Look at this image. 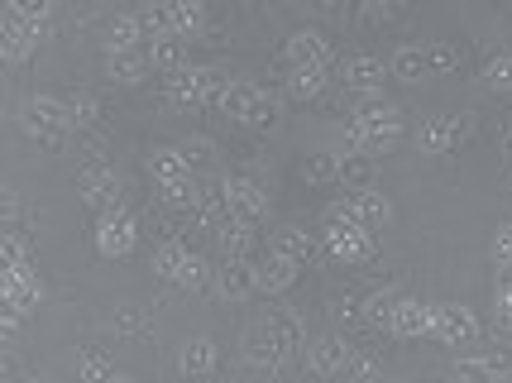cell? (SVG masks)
<instances>
[{"mask_svg":"<svg viewBox=\"0 0 512 383\" xmlns=\"http://www.w3.org/2000/svg\"><path fill=\"white\" fill-rule=\"evenodd\" d=\"M398 139H402V120H398V106H388V101H369L345 125V144L355 154H388Z\"/></svg>","mask_w":512,"mask_h":383,"instance_id":"cell-1","label":"cell"},{"mask_svg":"<svg viewBox=\"0 0 512 383\" xmlns=\"http://www.w3.org/2000/svg\"><path fill=\"white\" fill-rule=\"evenodd\" d=\"M24 115V130L34 139H44V144H58V139L72 135V125H77V115H72V106L67 101H58V96H29L20 106Z\"/></svg>","mask_w":512,"mask_h":383,"instance_id":"cell-2","label":"cell"},{"mask_svg":"<svg viewBox=\"0 0 512 383\" xmlns=\"http://www.w3.org/2000/svg\"><path fill=\"white\" fill-rule=\"evenodd\" d=\"M96 254H106V259H125L134 245H139V230H134V216H125V211H101L96 216Z\"/></svg>","mask_w":512,"mask_h":383,"instance_id":"cell-3","label":"cell"},{"mask_svg":"<svg viewBox=\"0 0 512 383\" xmlns=\"http://www.w3.org/2000/svg\"><path fill=\"white\" fill-rule=\"evenodd\" d=\"M431 336L441 340V345H469V340L479 336V321L460 302H441V307H431Z\"/></svg>","mask_w":512,"mask_h":383,"instance_id":"cell-4","label":"cell"},{"mask_svg":"<svg viewBox=\"0 0 512 383\" xmlns=\"http://www.w3.org/2000/svg\"><path fill=\"white\" fill-rule=\"evenodd\" d=\"M326 254L340 269H359L379 254V245H374V230H326Z\"/></svg>","mask_w":512,"mask_h":383,"instance_id":"cell-5","label":"cell"},{"mask_svg":"<svg viewBox=\"0 0 512 383\" xmlns=\"http://www.w3.org/2000/svg\"><path fill=\"white\" fill-rule=\"evenodd\" d=\"M225 197H230V216L245 221V226H259L268 216V192L254 178H230L225 182Z\"/></svg>","mask_w":512,"mask_h":383,"instance_id":"cell-6","label":"cell"},{"mask_svg":"<svg viewBox=\"0 0 512 383\" xmlns=\"http://www.w3.org/2000/svg\"><path fill=\"white\" fill-rule=\"evenodd\" d=\"M0 297H5V312H15V316H29L34 307H39V278L34 273H15V269H5V278H0Z\"/></svg>","mask_w":512,"mask_h":383,"instance_id":"cell-7","label":"cell"},{"mask_svg":"<svg viewBox=\"0 0 512 383\" xmlns=\"http://www.w3.org/2000/svg\"><path fill=\"white\" fill-rule=\"evenodd\" d=\"M216 288H221V297H230V302L259 293V264H249V259H225L221 269H216Z\"/></svg>","mask_w":512,"mask_h":383,"instance_id":"cell-8","label":"cell"},{"mask_svg":"<svg viewBox=\"0 0 512 383\" xmlns=\"http://www.w3.org/2000/svg\"><path fill=\"white\" fill-rule=\"evenodd\" d=\"M460 135H465V130H460L455 115H431L422 130H417V149H422V154H450V149L460 144Z\"/></svg>","mask_w":512,"mask_h":383,"instance_id":"cell-9","label":"cell"},{"mask_svg":"<svg viewBox=\"0 0 512 383\" xmlns=\"http://www.w3.org/2000/svg\"><path fill=\"white\" fill-rule=\"evenodd\" d=\"M259 331H264L283 355H292L297 345H307V326H302V316H292V312H268L264 321H259Z\"/></svg>","mask_w":512,"mask_h":383,"instance_id":"cell-10","label":"cell"},{"mask_svg":"<svg viewBox=\"0 0 512 383\" xmlns=\"http://www.w3.org/2000/svg\"><path fill=\"white\" fill-rule=\"evenodd\" d=\"M149 173H154L158 187H182V182H192V158L182 149H154L149 154Z\"/></svg>","mask_w":512,"mask_h":383,"instance_id":"cell-11","label":"cell"},{"mask_svg":"<svg viewBox=\"0 0 512 383\" xmlns=\"http://www.w3.org/2000/svg\"><path fill=\"white\" fill-rule=\"evenodd\" d=\"M288 63L292 68H326L331 63V44L316 29H302V34L288 39Z\"/></svg>","mask_w":512,"mask_h":383,"instance_id":"cell-12","label":"cell"},{"mask_svg":"<svg viewBox=\"0 0 512 383\" xmlns=\"http://www.w3.org/2000/svg\"><path fill=\"white\" fill-rule=\"evenodd\" d=\"M82 197H87L91 206H101V211H111L115 197H120V178H115V168L91 163L87 173H82Z\"/></svg>","mask_w":512,"mask_h":383,"instance_id":"cell-13","label":"cell"},{"mask_svg":"<svg viewBox=\"0 0 512 383\" xmlns=\"http://www.w3.org/2000/svg\"><path fill=\"white\" fill-rule=\"evenodd\" d=\"M39 48V20H24V15H5V58L10 63H20V58H29Z\"/></svg>","mask_w":512,"mask_h":383,"instance_id":"cell-14","label":"cell"},{"mask_svg":"<svg viewBox=\"0 0 512 383\" xmlns=\"http://www.w3.org/2000/svg\"><path fill=\"white\" fill-rule=\"evenodd\" d=\"M388 331H393V336H402V340L431 336V307L412 302V297H402L398 312H393V326H388Z\"/></svg>","mask_w":512,"mask_h":383,"instance_id":"cell-15","label":"cell"},{"mask_svg":"<svg viewBox=\"0 0 512 383\" xmlns=\"http://www.w3.org/2000/svg\"><path fill=\"white\" fill-rule=\"evenodd\" d=\"M178 369H182V379H206L211 369H216V345L201 336V340H187L182 345V355H178Z\"/></svg>","mask_w":512,"mask_h":383,"instance_id":"cell-16","label":"cell"},{"mask_svg":"<svg viewBox=\"0 0 512 383\" xmlns=\"http://www.w3.org/2000/svg\"><path fill=\"white\" fill-rule=\"evenodd\" d=\"M383 77H388V68H383L379 58H369V53H359V58L345 63V82L355 91H364V96H374V91L383 87Z\"/></svg>","mask_w":512,"mask_h":383,"instance_id":"cell-17","label":"cell"},{"mask_svg":"<svg viewBox=\"0 0 512 383\" xmlns=\"http://www.w3.org/2000/svg\"><path fill=\"white\" fill-rule=\"evenodd\" d=\"M340 182L345 192H374V154H340Z\"/></svg>","mask_w":512,"mask_h":383,"instance_id":"cell-18","label":"cell"},{"mask_svg":"<svg viewBox=\"0 0 512 383\" xmlns=\"http://www.w3.org/2000/svg\"><path fill=\"white\" fill-rule=\"evenodd\" d=\"M297 273H302V264H292L283 254H268L264 264H259V288L264 293H288L292 283H297Z\"/></svg>","mask_w":512,"mask_h":383,"instance_id":"cell-19","label":"cell"},{"mask_svg":"<svg viewBox=\"0 0 512 383\" xmlns=\"http://www.w3.org/2000/svg\"><path fill=\"white\" fill-rule=\"evenodd\" d=\"M350 202H355V216L364 230H383L393 221V202H388L383 192H355Z\"/></svg>","mask_w":512,"mask_h":383,"instance_id":"cell-20","label":"cell"},{"mask_svg":"<svg viewBox=\"0 0 512 383\" xmlns=\"http://www.w3.org/2000/svg\"><path fill=\"white\" fill-rule=\"evenodd\" d=\"M388 72L402 77V82H422V77H431V53L426 48H398L388 58Z\"/></svg>","mask_w":512,"mask_h":383,"instance_id":"cell-21","label":"cell"},{"mask_svg":"<svg viewBox=\"0 0 512 383\" xmlns=\"http://www.w3.org/2000/svg\"><path fill=\"white\" fill-rule=\"evenodd\" d=\"M149 63H154L158 72H182V63H187V39H182V34H163V39H154Z\"/></svg>","mask_w":512,"mask_h":383,"instance_id":"cell-22","label":"cell"},{"mask_svg":"<svg viewBox=\"0 0 512 383\" xmlns=\"http://www.w3.org/2000/svg\"><path fill=\"white\" fill-rule=\"evenodd\" d=\"M345 355H350V350H345V340L340 336L312 340V369L316 374H326V379H331L335 369H345Z\"/></svg>","mask_w":512,"mask_h":383,"instance_id":"cell-23","label":"cell"},{"mask_svg":"<svg viewBox=\"0 0 512 383\" xmlns=\"http://www.w3.org/2000/svg\"><path fill=\"white\" fill-rule=\"evenodd\" d=\"M106 72H111L115 82H144V53L139 48H115V53H106Z\"/></svg>","mask_w":512,"mask_h":383,"instance_id":"cell-24","label":"cell"},{"mask_svg":"<svg viewBox=\"0 0 512 383\" xmlns=\"http://www.w3.org/2000/svg\"><path fill=\"white\" fill-rule=\"evenodd\" d=\"M168 15H173V34H182V39H197L201 29H206V10H201V0H173V5H168Z\"/></svg>","mask_w":512,"mask_h":383,"instance_id":"cell-25","label":"cell"},{"mask_svg":"<svg viewBox=\"0 0 512 383\" xmlns=\"http://www.w3.org/2000/svg\"><path fill=\"white\" fill-rule=\"evenodd\" d=\"M254 101H259V87H249V82H230L216 106H221V115H230V120H249Z\"/></svg>","mask_w":512,"mask_h":383,"instance_id":"cell-26","label":"cell"},{"mask_svg":"<svg viewBox=\"0 0 512 383\" xmlns=\"http://www.w3.org/2000/svg\"><path fill=\"white\" fill-rule=\"evenodd\" d=\"M221 249L225 259H249V249H254V230L245 221H235V216H225L221 221Z\"/></svg>","mask_w":512,"mask_h":383,"instance_id":"cell-27","label":"cell"},{"mask_svg":"<svg viewBox=\"0 0 512 383\" xmlns=\"http://www.w3.org/2000/svg\"><path fill=\"white\" fill-rule=\"evenodd\" d=\"M273 254H283V259H292V264H307V259L316 254V245H312L307 230H278V235H273Z\"/></svg>","mask_w":512,"mask_h":383,"instance_id":"cell-28","label":"cell"},{"mask_svg":"<svg viewBox=\"0 0 512 383\" xmlns=\"http://www.w3.org/2000/svg\"><path fill=\"white\" fill-rule=\"evenodd\" d=\"M168 101H178V106H192V101H206L201 96V68H182L168 77Z\"/></svg>","mask_w":512,"mask_h":383,"instance_id":"cell-29","label":"cell"},{"mask_svg":"<svg viewBox=\"0 0 512 383\" xmlns=\"http://www.w3.org/2000/svg\"><path fill=\"white\" fill-rule=\"evenodd\" d=\"M326 87V68H292L288 72V96L292 101H312Z\"/></svg>","mask_w":512,"mask_h":383,"instance_id":"cell-30","label":"cell"},{"mask_svg":"<svg viewBox=\"0 0 512 383\" xmlns=\"http://www.w3.org/2000/svg\"><path fill=\"white\" fill-rule=\"evenodd\" d=\"M134 39H144L139 15H120V20H111V29H106V53H115V48H134Z\"/></svg>","mask_w":512,"mask_h":383,"instance_id":"cell-31","label":"cell"},{"mask_svg":"<svg viewBox=\"0 0 512 383\" xmlns=\"http://www.w3.org/2000/svg\"><path fill=\"white\" fill-rule=\"evenodd\" d=\"M278 111H283L278 96H273V91H259V101H254V111H249V125L264 130V135H273V130H278Z\"/></svg>","mask_w":512,"mask_h":383,"instance_id":"cell-32","label":"cell"},{"mask_svg":"<svg viewBox=\"0 0 512 383\" xmlns=\"http://www.w3.org/2000/svg\"><path fill=\"white\" fill-rule=\"evenodd\" d=\"M398 302H402V297L388 293V288H383V293H369V297H364V316H369V321H379V326H393Z\"/></svg>","mask_w":512,"mask_h":383,"instance_id":"cell-33","label":"cell"},{"mask_svg":"<svg viewBox=\"0 0 512 383\" xmlns=\"http://www.w3.org/2000/svg\"><path fill=\"white\" fill-rule=\"evenodd\" d=\"M446 383H498V374H493L489 364H484V355L479 360H460L455 369L446 374Z\"/></svg>","mask_w":512,"mask_h":383,"instance_id":"cell-34","label":"cell"},{"mask_svg":"<svg viewBox=\"0 0 512 383\" xmlns=\"http://www.w3.org/2000/svg\"><path fill=\"white\" fill-rule=\"evenodd\" d=\"M307 182H340V154H312L302 163Z\"/></svg>","mask_w":512,"mask_h":383,"instance_id":"cell-35","label":"cell"},{"mask_svg":"<svg viewBox=\"0 0 512 383\" xmlns=\"http://www.w3.org/2000/svg\"><path fill=\"white\" fill-rule=\"evenodd\" d=\"M182 264H187V249H182V245H163L154 254V273H158V278H168V283H178Z\"/></svg>","mask_w":512,"mask_h":383,"instance_id":"cell-36","label":"cell"},{"mask_svg":"<svg viewBox=\"0 0 512 383\" xmlns=\"http://www.w3.org/2000/svg\"><path fill=\"white\" fill-rule=\"evenodd\" d=\"M321 226L326 230H364L355 216V202H331L326 211H321Z\"/></svg>","mask_w":512,"mask_h":383,"instance_id":"cell-37","label":"cell"},{"mask_svg":"<svg viewBox=\"0 0 512 383\" xmlns=\"http://www.w3.org/2000/svg\"><path fill=\"white\" fill-rule=\"evenodd\" d=\"M249 360H254V364H268V369H273V364H283L288 355H283V350H278V345H273L264 331H249Z\"/></svg>","mask_w":512,"mask_h":383,"instance_id":"cell-38","label":"cell"},{"mask_svg":"<svg viewBox=\"0 0 512 383\" xmlns=\"http://www.w3.org/2000/svg\"><path fill=\"white\" fill-rule=\"evenodd\" d=\"M206 283H216V273L206 269L201 254H187V264H182V273H178V288H206Z\"/></svg>","mask_w":512,"mask_h":383,"instance_id":"cell-39","label":"cell"},{"mask_svg":"<svg viewBox=\"0 0 512 383\" xmlns=\"http://www.w3.org/2000/svg\"><path fill=\"white\" fill-rule=\"evenodd\" d=\"M484 82H489L493 91H512V58L508 53H498V58L484 63Z\"/></svg>","mask_w":512,"mask_h":383,"instance_id":"cell-40","label":"cell"},{"mask_svg":"<svg viewBox=\"0 0 512 383\" xmlns=\"http://www.w3.org/2000/svg\"><path fill=\"white\" fill-rule=\"evenodd\" d=\"M139 24H144V34H149V39L173 34V15H168V10H144V15H139Z\"/></svg>","mask_w":512,"mask_h":383,"instance_id":"cell-41","label":"cell"},{"mask_svg":"<svg viewBox=\"0 0 512 383\" xmlns=\"http://www.w3.org/2000/svg\"><path fill=\"white\" fill-rule=\"evenodd\" d=\"M493 297H498V312L512 316V264H498V283H493Z\"/></svg>","mask_w":512,"mask_h":383,"instance_id":"cell-42","label":"cell"},{"mask_svg":"<svg viewBox=\"0 0 512 383\" xmlns=\"http://www.w3.org/2000/svg\"><path fill=\"white\" fill-rule=\"evenodd\" d=\"M493 259H498V264H512V221L493 230Z\"/></svg>","mask_w":512,"mask_h":383,"instance_id":"cell-43","label":"cell"},{"mask_svg":"<svg viewBox=\"0 0 512 383\" xmlns=\"http://www.w3.org/2000/svg\"><path fill=\"white\" fill-rule=\"evenodd\" d=\"M115 374H111V364L106 360H96V355H91V360H82V383H111Z\"/></svg>","mask_w":512,"mask_h":383,"instance_id":"cell-44","label":"cell"},{"mask_svg":"<svg viewBox=\"0 0 512 383\" xmlns=\"http://www.w3.org/2000/svg\"><path fill=\"white\" fill-rule=\"evenodd\" d=\"M484 364H489L498 379H503V374H512V345H498V350H489V355H484Z\"/></svg>","mask_w":512,"mask_h":383,"instance_id":"cell-45","label":"cell"},{"mask_svg":"<svg viewBox=\"0 0 512 383\" xmlns=\"http://www.w3.org/2000/svg\"><path fill=\"white\" fill-rule=\"evenodd\" d=\"M48 5H53V0H10V10H15V15H24V20H44Z\"/></svg>","mask_w":512,"mask_h":383,"instance_id":"cell-46","label":"cell"},{"mask_svg":"<svg viewBox=\"0 0 512 383\" xmlns=\"http://www.w3.org/2000/svg\"><path fill=\"white\" fill-rule=\"evenodd\" d=\"M426 53H431V68H441V72H450L455 63H460V58H455V48H450V44H436V48H426Z\"/></svg>","mask_w":512,"mask_h":383,"instance_id":"cell-47","label":"cell"},{"mask_svg":"<svg viewBox=\"0 0 512 383\" xmlns=\"http://www.w3.org/2000/svg\"><path fill=\"white\" fill-rule=\"evenodd\" d=\"M72 115H77V125H91V120H96V101H91V96H82V101L72 106Z\"/></svg>","mask_w":512,"mask_h":383,"instance_id":"cell-48","label":"cell"},{"mask_svg":"<svg viewBox=\"0 0 512 383\" xmlns=\"http://www.w3.org/2000/svg\"><path fill=\"white\" fill-rule=\"evenodd\" d=\"M111 383H134V379H125V374H115V379Z\"/></svg>","mask_w":512,"mask_h":383,"instance_id":"cell-49","label":"cell"},{"mask_svg":"<svg viewBox=\"0 0 512 383\" xmlns=\"http://www.w3.org/2000/svg\"><path fill=\"white\" fill-rule=\"evenodd\" d=\"M331 5H350V0H331Z\"/></svg>","mask_w":512,"mask_h":383,"instance_id":"cell-50","label":"cell"},{"mask_svg":"<svg viewBox=\"0 0 512 383\" xmlns=\"http://www.w3.org/2000/svg\"><path fill=\"white\" fill-rule=\"evenodd\" d=\"M508 158H512V139H508Z\"/></svg>","mask_w":512,"mask_h":383,"instance_id":"cell-51","label":"cell"},{"mask_svg":"<svg viewBox=\"0 0 512 383\" xmlns=\"http://www.w3.org/2000/svg\"><path fill=\"white\" fill-rule=\"evenodd\" d=\"M508 326H512V316H508Z\"/></svg>","mask_w":512,"mask_h":383,"instance_id":"cell-52","label":"cell"}]
</instances>
